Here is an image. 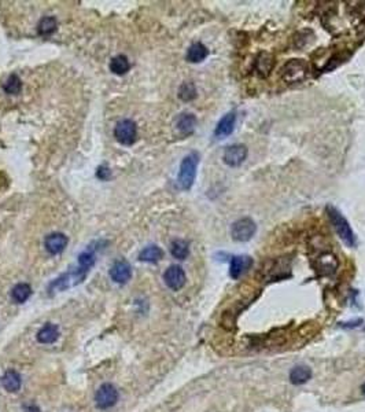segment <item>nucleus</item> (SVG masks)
<instances>
[{"label": "nucleus", "mask_w": 365, "mask_h": 412, "mask_svg": "<svg viewBox=\"0 0 365 412\" xmlns=\"http://www.w3.org/2000/svg\"><path fill=\"white\" fill-rule=\"evenodd\" d=\"M209 55V50L205 44L202 43H194L192 46H189L188 51H187V61L191 63H199L202 61H205Z\"/></svg>", "instance_id": "obj_18"}, {"label": "nucleus", "mask_w": 365, "mask_h": 412, "mask_svg": "<svg viewBox=\"0 0 365 412\" xmlns=\"http://www.w3.org/2000/svg\"><path fill=\"white\" fill-rule=\"evenodd\" d=\"M361 389H363V392H364V393H365V384L363 385V388H361Z\"/></svg>", "instance_id": "obj_31"}, {"label": "nucleus", "mask_w": 365, "mask_h": 412, "mask_svg": "<svg viewBox=\"0 0 365 412\" xmlns=\"http://www.w3.org/2000/svg\"><path fill=\"white\" fill-rule=\"evenodd\" d=\"M1 385H3V388H4L7 392L15 393V392H18V390L21 389V385H22L21 375H19L17 371H14V370H8V371L4 372V375L1 377Z\"/></svg>", "instance_id": "obj_16"}, {"label": "nucleus", "mask_w": 365, "mask_h": 412, "mask_svg": "<svg viewBox=\"0 0 365 412\" xmlns=\"http://www.w3.org/2000/svg\"><path fill=\"white\" fill-rule=\"evenodd\" d=\"M253 260L249 256H235L231 260V267H229V275L232 279H239L240 275L246 272L250 268Z\"/></svg>", "instance_id": "obj_15"}, {"label": "nucleus", "mask_w": 365, "mask_h": 412, "mask_svg": "<svg viewBox=\"0 0 365 412\" xmlns=\"http://www.w3.org/2000/svg\"><path fill=\"white\" fill-rule=\"evenodd\" d=\"M280 75L288 84L302 83L310 76V65L305 59H290L281 68Z\"/></svg>", "instance_id": "obj_3"}, {"label": "nucleus", "mask_w": 365, "mask_h": 412, "mask_svg": "<svg viewBox=\"0 0 365 412\" xmlns=\"http://www.w3.org/2000/svg\"><path fill=\"white\" fill-rule=\"evenodd\" d=\"M314 269L323 276H328V275L335 274V271L339 267V261L335 257V254H332L330 252L321 253L319 257L314 260L313 263Z\"/></svg>", "instance_id": "obj_9"}, {"label": "nucleus", "mask_w": 365, "mask_h": 412, "mask_svg": "<svg viewBox=\"0 0 365 412\" xmlns=\"http://www.w3.org/2000/svg\"><path fill=\"white\" fill-rule=\"evenodd\" d=\"M363 324V319H357V320L346 321V323H341V327L343 328H353V327H359Z\"/></svg>", "instance_id": "obj_29"}, {"label": "nucleus", "mask_w": 365, "mask_h": 412, "mask_svg": "<svg viewBox=\"0 0 365 412\" xmlns=\"http://www.w3.org/2000/svg\"><path fill=\"white\" fill-rule=\"evenodd\" d=\"M164 281L171 290L177 292L185 285V272L180 265H171L164 274Z\"/></svg>", "instance_id": "obj_10"}, {"label": "nucleus", "mask_w": 365, "mask_h": 412, "mask_svg": "<svg viewBox=\"0 0 365 412\" xmlns=\"http://www.w3.org/2000/svg\"><path fill=\"white\" fill-rule=\"evenodd\" d=\"M176 126L182 135H189L196 126V117L192 113H182L176 120Z\"/></svg>", "instance_id": "obj_17"}, {"label": "nucleus", "mask_w": 365, "mask_h": 412, "mask_svg": "<svg viewBox=\"0 0 365 412\" xmlns=\"http://www.w3.org/2000/svg\"><path fill=\"white\" fill-rule=\"evenodd\" d=\"M310 378H312V370L308 366L294 367L290 372V381L294 385L306 384Z\"/></svg>", "instance_id": "obj_21"}, {"label": "nucleus", "mask_w": 365, "mask_h": 412, "mask_svg": "<svg viewBox=\"0 0 365 412\" xmlns=\"http://www.w3.org/2000/svg\"><path fill=\"white\" fill-rule=\"evenodd\" d=\"M23 412H41L40 408L36 406H28L26 408H25V411Z\"/></svg>", "instance_id": "obj_30"}, {"label": "nucleus", "mask_w": 365, "mask_h": 412, "mask_svg": "<svg viewBox=\"0 0 365 412\" xmlns=\"http://www.w3.org/2000/svg\"><path fill=\"white\" fill-rule=\"evenodd\" d=\"M68 246V236L62 232H52L44 239V247L50 254H59Z\"/></svg>", "instance_id": "obj_12"}, {"label": "nucleus", "mask_w": 365, "mask_h": 412, "mask_svg": "<svg viewBox=\"0 0 365 412\" xmlns=\"http://www.w3.org/2000/svg\"><path fill=\"white\" fill-rule=\"evenodd\" d=\"M88 272H90V269L77 265V268L68 271L66 274H63L62 276H59L58 279L52 282L50 285V292H63V290H68L70 287L80 285L81 282L87 278Z\"/></svg>", "instance_id": "obj_4"}, {"label": "nucleus", "mask_w": 365, "mask_h": 412, "mask_svg": "<svg viewBox=\"0 0 365 412\" xmlns=\"http://www.w3.org/2000/svg\"><path fill=\"white\" fill-rule=\"evenodd\" d=\"M96 176H97V179H100V180L104 182V180H108V179L111 178V173H110V169H108L107 166L100 165L99 168H97Z\"/></svg>", "instance_id": "obj_28"}, {"label": "nucleus", "mask_w": 365, "mask_h": 412, "mask_svg": "<svg viewBox=\"0 0 365 412\" xmlns=\"http://www.w3.org/2000/svg\"><path fill=\"white\" fill-rule=\"evenodd\" d=\"M179 98L182 99V102H191L196 98V88H195L194 83L191 81H185L182 83L180 88H179Z\"/></svg>", "instance_id": "obj_26"}, {"label": "nucleus", "mask_w": 365, "mask_h": 412, "mask_svg": "<svg viewBox=\"0 0 365 412\" xmlns=\"http://www.w3.org/2000/svg\"><path fill=\"white\" fill-rule=\"evenodd\" d=\"M58 337H59V328L52 323H47L46 326L41 327L40 331L37 332V341L40 343L55 342Z\"/></svg>", "instance_id": "obj_20"}, {"label": "nucleus", "mask_w": 365, "mask_h": 412, "mask_svg": "<svg viewBox=\"0 0 365 412\" xmlns=\"http://www.w3.org/2000/svg\"><path fill=\"white\" fill-rule=\"evenodd\" d=\"M58 28L57 19L54 17H44L41 18L37 25V32L40 36H50Z\"/></svg>", "instance_id": "obj_25"}, {"label": "nucleus", "mask_w": 365, "mask_h": 412, "mask_svg": "<svg viewBox=\"0 0 365 412\" xmlns=\"http://www.w3.org/2000/svg\"><path fill=\"white\" fill-rule=\"evenodd\" d=\"M172 256L177 260H185L189 254V245L187 240L176 239L172 242L171 245Z\"/></svg>", "instance_id": "obj_23"}, {"label": "nucleus", "mask_w": 365, "mask_h": 412, "mask_svg": "<svg viewBox=\"0 0 365 412\" xmlns=\"http://www.w3.org/2000/svg\"><path fill=\"white\" fill-rule=\"evenodd\" d=\"M110 278L118 285L128 283L132 278V268L129 263L125 260H117L110 268Z\"/></svg>", "instance_id": "obj_11"}, {"label": "nucleus", "mask_w": 365, "mask_h": 412, "mask_svg": "<svg viewBox=\"0 0 365 412\" xmlns=\"http://www.w3.org/2000/svg\"><path fill=\"white\" fill-rule=\"evenodd\" d=\"M115 139L124 146H131L136 142L137 125L132 120H121L114 129Z\"/></svg>", "instance_id": "obj_6"}, {"label": "nucleus", "mask_w": 365, "mask_h": 412, "mask_svg": "<svg viewBox=\"0 0 365 412\" xmlns=\"http://www.w3.org/2000/svg\"><path fill=\"white\" fill-rule=\"evenodd\" d=\"M131 69V63L128 61L125 55H117L110 61V70L117 76L125 75L126 72Z\"/></svg>", "instance_id": "obj_22"}, {"label": "nucleus", "mask_w": 365, "mask_h": 412, "mask_svg": "<svg viewBox=\"0 0 365 412\" xmlns=\"http://www.w3.org/2000/svg\"><path fill=\"white\" fill-rule=\"evenodd\" d=\"M118 392L111 384H103L95 395V403L100 410H107L117 404Z\"/></svg>", "instance_id": "obj_7"}, {"label": "nucleus", "mask_w": 365, "mask_h": 412, "mask_svg": "<svg viewBox=\"0 0 365 412\" xmlns=\"http://www.w3.org/2000/svg\"><path fill=\"white\" fill-rule=\"evenodd\" d=\"M257 231V225L254 220L250 217H242L236 220L231 227V235L232 239L236 242H247L250 240Z\"/></svg>", "instance_id": "obj_5"}, {"label": "nucleus", "mask_w": 365, "mask_h": 412, "mask_svg": "<svg viewBox=\"0 0 365 412\" xmlns=\"http://www.w3.org/2000/svg\"><path fill=\"white\" fill-rule=\"evenodd\" d=\"M21 88H22V83H21V79L17 75L10 76L4 83V86H3V90L7 94H11V95H18L21 92Z\"/></svg>", "instance_id": "obj_27"}, {"label": "nucleus", "mask_w": 365, "mask_h": 412, "mask_svg": "<svg viewBox=\"0 0 365 412\" xmlns=\"http://www.w3.org/2000/svg\"><path fill=\"white\" fill-rule=\"evenodd\" d=\"M325 213L330 218V221H331L332 227L335 229L338 236L343 240V243L348 247H356L357 239H356V235H354L353 229L350 227L346 217L338 210L335 206L332 205L325 206Z\"/></svg>", "instance_id": "obj_1"}, {"label": "nucleus", "mask_w": 365, "mask_h": 412, "mask_svg": "<svg viewBox=\"0 0 365 412\" xmlns=\"http://www.w3.org/2000/svg\"><path fill=\"white\" fill-rule=\"evenodd\" d=\"M30 294H32V289L26 283H18L11 290V298L17 304H23L25 301H28Z\"/></svg>", "instance_id": "obj_24"}, {"label": "nucleus", "mask_w": 365, "mask_h": 412, "mask_svg": "<svg viewBox=\"0 0 365 412\" xmlns=\"http://www.w3.org/2000/svg\"><path fill=\"white\" fill-rule=\"evenodd\" d=\"M162 257H164V250L157 245H150V246L144 247L139 254V260L143 263L155 264L158 263Z\"/></svg>", "instance_id": "obj_19"}, {"label": "nucleus", "mask_w": 365, "mask_h": 412, "mask_svg": "<svg viewBox=\"0 0 365 412\" xmlns=\"http://www.w3.org/2000/svg\"><path fill=\"white\" fill-rule=\"evenodd\" d=\"M235 124H236V111H229L225 115H223V118L218 121L216 129H214L216 139H225V137H228L234 132Z\"/></svg>", "instance_id": "obj_13"}, {"label": "nucleus", "mask_w": 365, "mask_h": 412, "mask_svg": "<svg viewBox=\"0 0 365 412\" xmlns=\"http://www.w3.org/2000/svg\"><path fill=\"white\" fill-rule=\"evenodd\" d=\"M254 66H256V73L260 77H268L274 68V54L268 51H261L256 58Z\"/></svg>", "instance_id": "obj_14"}, {"label": "nucleus", "mask_w": 365, "mask_h": 412, "mask_svg": "<svg viewBox=\"0 0 365 412\" xmlns=\"http://www.w3.org/2000/svg\"><path fill=\"white\" fill-rule=\"evenodd\" d=\"M246 158H247V147H246L245 144L240 143L228 146V147L225 149V151H224L223 155L224 162L228 166H231V168H238V166H240L245 162Z\"/></svg>", "instance_id": "obj_8"}, {"label": "nucleus", "mask_w": 365, "mask_h": 412, "mask_svg": "<svg viewBox=\"0 0 365 412\" xmlns=\"http://www.w3.org/2000/svg\"><path fill=\"white\" fill-rule=\"evenodd\" d=\"M198 164H199V154L195 153V151L189 153L182 158V164H180L179 176H177V184L184 191H188L194 186Z\"/></svg>", "instance_id": "obj_2"}]
</instances>
